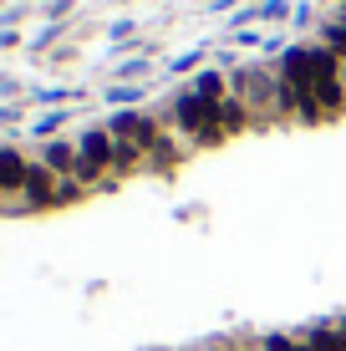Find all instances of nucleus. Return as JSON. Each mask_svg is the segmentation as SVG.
<instances>
[{"label":"nucleus","instance_id":"obj_1","mask_svg":"<svg viewBox=\"0 0 346 351\" xmlns=\"http://www.w3.org/2000/svg\"><path fill=\"white\" fill-rule=\"evenodd\" d=\"M112 148L117 143L107 138V132H87L82 138V158H77V178H97L107 163H112Z\"/></svg>","mask_w":346,"mask_h":351},{"label":"nucleus","instance_id":"obj_2","mask_svg":"<svg viewBox=\"0 0 346 351\" xmlns=\"http://www.w3.org/2000/svg\"><path fill=\"white\" fill-rule=\"evenodd\" d=\"M112 132H117V143H133V148H158V128L148 123V117H117L112 123Z\"/></svg>","mask_w":346,"mask_h":351},{"label":"nucleus","instance_id":"obj_3","mask_svg":"<svg viewBox=\"0 0 346 351\" xmlns=\"http://www.w3.org/2000/svg\"><path fill=\"white\" fill-rule=\"evenodd\" d=\"M26 199H31V204H51V199H62V193L51 189V173H46V168H31V173H26Z\"/></svg>","mask_w":346,"mask_h":351},{"label":"nucleus","instance_id":"obj_4","mask_svg":"<svg viewBox=\"0 0 346 351\" xmlns=\"http://www.w3.org/2000/svg\"><path fill=\"white\" fill-rule=\"evenodd\" d=\"M219 128H224V132H245V128H249L245 97H230V102H219Z\"/></svg>","mask_w":346,"mask_h":351},{"label":"nucleus","instance_id":"obj_5","mask_svg":"<svg viewBox=\"0 0 346 351\" xmlns=\"http://www.w3.org/2000/svg\"><path fill=\"white\" fill-rule=\"evenodd\" d=\"M26 173L31 168L16 158V153H0V189H26Z\"/></svg>","mask_w":346,"mask_h":351},{"label":"nucleus","instance_id":"obj_6","mask_svg":"<svg viewBox=\"0 0 346 351\" xmlns=\"http://www.w3.org/2000/svg\"><path fill=\"white\" fill-rule=\"evenodd\" d=\"M306 341H311V351H346V336L341 331H311Z\"/></svg>","mask_w":346,"mask_h":351},{"label":"nucleus","instance_id":"obj_7","mask_svg":"<svg viewBox=\"0 0 346 351\" xmlns=\"http://www.w3.org/2000/svg\"><path fill=\"white\" fill-rule=\"evenodd\" d=\"M46 168H77V153H71L66 143H51V148H46Z\"/></svg>","mask_w":346,"mask_h":351},{"label":"nucleus","instance_id":"obj_8","mask_svg":"<svg viewBox=\"0 0 346 351\" xmlns=\"http://www.w3.org/2000/svg\"><path fill=\"white\" fill-rule=\"evenodd\" d=\"M265 351H311V341H291V336H265Z\"/></svg>","mask_w":346,"mask_h":351},{"label":"nucleus","instance_id":"obj_9","mask_svg":"<svg viewBox=\"0 0 346 351\" xmlns=\"http://www.w3.org/2000/svg\"><path fill=\"white\" fill-rule=\"evenodd\" d=\"M194 92H199V97H209V102H219V77H214V71H204Z\"/></svg>","mask_w":346,"mask_h":351},{"label":"nucleus","instance_id":"obj_10","mask_svg":"<svg viewBox=\"0 0 346 351\" xmlns=\"http://www.w3.org/2000/svg\"><path fill=\"white\" fill-rule=\"evenodd\" d=\"M285 10H291V0H265V5L255 10V16H270V21H285Z\"/></svg>","mask_w":346,"mask_h":351},{"label":"nucleus","instance_id":"obj_11","mask_svg":"<svg viewBox=\"0 0 346 351\" xmlns=\"http://www.w3.org/2000/svg\"><path fill=\"white\" fill-rule=\"evenodd\" d=\"M341 336H346V321H341Z\"/></svg>","mask_w":346,"mask_h":351},{"label":"nucleus","instance_id":"obj_12","mask_svg":"<svg viewBox=\"0 0 346 351\" xmlns=\"http://www.w3.org/2000/svg\"><path fill=\"white\" fill-rule=\"evenodd\" d=\"M336 5H346V0H336Z\"/></svg>","mask_w":346,"mask_h":351}]
</instances>
